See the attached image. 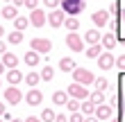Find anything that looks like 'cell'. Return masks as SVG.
Returning <instances> with one entry per match:
<instances>
[{"label":"cell","instance_id":"6da1fadb","mask_svg":"<svg viewBox=\"0 0 125 122\" xmlns=\"http://www.w3.org/2000/svg\"><path fill=\"white\" fill-rule=\"evenodd\" d=\"M59 5H62V11L68 14V16H77V14H82L84 7H86L84 0H59Z\"/></svg>","mask_w":125,"mask_h":122},{"label":"cell","instance_id":"7a4b0ae2","mask_svg":"<svg viewBox=\"0 0 125 122\" xmlns=\"http://www.w3.org/2000/svg\"><path fill=\"white\" fill-rule=\"evenodd\" d=\"M73 79H75V84H80V86H89V84H93V79H95V75L91 73V70H86V68H75L73 70Z\"/></svg>","mask_w":125,"mask_h":122},{"label":"cell","instance_id":"3957f363","mask_svg":"<svg viewBox=\"0 0 125 122\" xmlns=\"http://www.w3.org/2000/svg\"><path fill=\"white\" fill-rule=\"evenodd\" d=\"M66 95H68L71 99H82V102H84V99H89V95H91V93L86 90L84 86H80V84H75V81H73L68 88H66Z\"/></svg>","mask_w":125,"mask_h":122},{"label":"cell","instance_id":"277c9868","mask_svg":"<svg viewBox=\"0 0 125 122\" xmlns=\"http://www.w3.org/2000/svg\"><path fill=\"white\" fill-rule=\"evenodd\" d=\"M30 50H34L36 54H48L52 50V41L50 39H32L30 41Z\"/></svg>","mask_w":125,"mask_h":122},{"label":"cell","instance_id":"5b68a950","mask_svg":"<svg viewBox=\"0 0 125 122\" xmlns=\"http://www.w3.org/2000/svg\"><path fill=\"white\" fill-rule=\"evenodd\" d=\"M64 41H66V45H68V50H73V52H82L84 50V41H82V36H80L77 32H68Z\"/></svg>","mask_w":125,"mask_h":122},{"label":"cell","instance_id":"8992f818","mask_svg":"<svg viewBox=\"0 0 125 122\" xmlns=\"http://www.w3.org/2000/svg\"><path fill=\"white\" fill-rule=\"evenodd\" d=\"M64 18H66V14H64L62 9H52V11L46 16V20L50 23V27H62V25H64Z\"/></svg>","mask_w":125,"mask_h":122},{"label":"cell","instance_id":"52a82bcc","mask_svg":"<svg viewBox=\"0 0 125 122\" xmlns=\"http://www.w3.org/2000/svg\"><path fill=\"white\" fill-rule=\"evenodd\" d=\"M21 99H23V93H21L16 86H9V88L5 90V102H7V104L14 106V104H18Z\"/></svg>","mask_w":125,"mask_h":122},{"label":"cell","instance_id":"ba28073f","mask_svg":"<svg viewBox=\"0 0 125 122\" xmlns=\"http://www.w3.org/2000/svg\"><path fill=\"white\" fill-rule=\"evenodd\" d=\"M27 20H30V25H34V27H43L46 25V11L36 7V9H32V14H30Z\"/></svg>","mask_w":125,"mask_h":122},{"label":"cell","instance_id":"9c48e42d","mask_svg":"<svg viewBox=\"0 0 125 122\" xmlns=\"http://www.w3.org/2000/svg\"><path fill=\"white\" fill-rule=\"evenodd\" d=\"M114 61H116V57H114L112 52H100V57H98V66H100V70L114 68Z\"/></svg>","mask_w":125,"mask_h":122},{"label":"cell","instance_id":"30bf717a","mask_svg":"<svg viewBox=\"0 0 125 122\" xmlns=\"http://www.w3.org/2000/svg\"><path fill=\"white\" fill-rule=\"evenodd\" d=\"M91 20L95 23V27H105V25H109V11H107V9H100V11H93V16H91Z\"/></svg>","mask_w":125,"mask_h":122},{"label":"cell","instance_id":"8fae6325","mask_svg":"<svg viewBox=\"0 0 125 122\" xmlns=\"http://www.w3.org/2000/svg\"><path fill=\"white\" fill-rule=\"evenodd\" d=\"M25 102L30 104V106H39V104L43 102V93H41L39 88H32L30 93H25Z\"/></svg>","mask_w":125,"mask_h":122},{"label":"cell","instance_id":"7c38bea8","mask_svg":"<svg viewBox=\"0 0 125 122\" xmlns=\"http://www.w3.org/2000/svg\"><path fill=\"white\" fill-rule=\"evenodd\" d=\"M93 118L95 120H109L112 118V106H105V104H98L93 111Z\"/></svg>","mask_w":125,"mask_h":122},{"label":"cell","instance_id":"4fadbf2b","mask_svg":"<svg viewBox=\"0 0 125 122\" xmlns=\"http://www.w3.org/2000/svg\"><path fill=\"white\" fill-rule=\"evenodd\" d=\"M5 79L9 81V86H16L18 81H23V73H21V70H16V68H11V70H7Z\"/></svg>","mask_w":125,"mask_h":122},{"label":"cell","instance_id":"5bb4252c","mask_svg":"<svg viewBox=\"0 0 125 122\" xmlns=\"http://www.w3.org/2000/svg\"><path fill=\"white\" fill-rule=\"evenodd\" d=\"M23 61H25L30 68H34V66H39V61H41V54H36L34 50H27V52H25V57H23Z\"/></svg>","mask_w":125,"mask_h":122},{"label":"cell","instance_id":"9a60e30c","mask_svg":"<svg viewBox=\"0 0 125 122\" xmlns=\"http://www.w3.org/2000/svg\"><path fill=\"white\" fill-rule=\"evenodd\" d=\"M100 39H102V34H100L98 30H86V32H84V41L89 43V45H95V43H100Z\"/></svg>","mask_w":125,"mask_h":122},{"label":"cell","instance_id":"2e32d148","mask_svg":"<svg viewBox=\"0 0 125 122\" xmlns=\"http://www.w3.org/2000/svg\"><path fill=\"white\" fill-rule=\"evenodd\" d=\"M0 16L7 18V20H14L18 16V7H14V5H5L2 7V11H0Z\"/></svg>","mask_w":125,"mask_h":122},{"label":"cell","instance_id":"e0dca14e","mask_svg":"<svg viewBox=\"0 0 125 122\" xmlns=\"http://www.w3.org/2000/svg\"><path fill=\"white\" fill-rule=\"evenodd\" d=\"M2 66H5V68H9V70H11V68H16V66H18V57H16V54H11V52H5V54H2Z\"/></svg>","mask_w":125,"mask_h":122},{"label":"cell","instance_id":"ac0fdd59","mask_svg":"<svg viewBox=\"0 0 125 122\" xmlns=\"http://www.w3.org/2000/svg\"><path fill=\"white\" fill-rule=\"evenodd\" d=\"M59 68L64 70V73H73L77 66H75V61H73V57H62L59 59Z\"/></svg>","mask_w":125,"mask_h":122},{"label":"cell","instance_id":"d6986e66","mask_svg":"<svg viewBox=\"0 0 125 122\" xmlns=\"http://www.w3.org/2000/svg\"><path fill=\"white\" fill-rule=\"evenodd\" d=\"M100 41H102V48H105L107 52H109V50H114V48H116V36H114L112 32H109V34H105V36H102Z\"/></svg>","mask_w":125,"mask_h":122},{"label":"cell","instance_id":"ffe728a7","mask_svg":"<svg viewBox=\"0 0 125 122\" xmlns=\"http://www.w3.org/2000/svg\"><path fill=\"white\" fill-rule=\"evenodd\" d=\"M66 102H68V95H66V90H55V93H52V104L64 106Z\"/></svg>","mask_w":125,"mask_h":122},{"label":"cell","instance_id":"44dd1931","mask_svg":"<svg viewBox=\"0 0 125 122\" xmlns=\"http://www.w3.org/2000/svg\"><path fill=\"white\" fill-rule=\"evenodd\" d=\"M64 25H66V30H68V32H77V30H80V20H77L75 16L64 18Z\"/></svg>","mask_w":125,"mask_h":122},{"label":"cell","instance_id":"7402d4cb","mask_svg":"<svg viewBox=\"0 0 125 122\" xmlns=\"http://www.w3.org/2000/svg\"><path fill=\"white\" fill-rule=\"evenodd\" d=\"M23 79H25V84L30 86V88H36V84L41 81V77H39V73H30V75H25Z\"/></svg>","mask_w":125,"mask_h":122},{"label":"cell","instance_id":"603a6c76","mask_svg":"<svg viewBox=\"0 0 125 122\" xmlns=\"http://www.w3.org/2000/svg\"><path fill=\"white\" fill-rule=\"evenodd\" d=\"M27 25H30V20H27V18H23V16H16V18H14V30H16V32H23Z\"/></svg>","mask_w":125,"mask_h":122},{"label":"cell","instance_id":"cb8c5ba5","mask_svg":"<svg viewBox=\"0 0 125 122\" xmlns=\"http://www.w3.org/2000/svg\"><path fill=\"white\" fill-rule=\"evenodd\" d=\"M89 102H91L93 106L105 104V93H98V90H95V93H91V95H89Z\"/></svg>","mask_w":125,"mask_h":122},{"label":"cell","instance_id":"d4e9b609","mask_svg":"<svg viewBox=\"0 0 125 122\" xmlns=\"http://www.w3.org/2000/svg\"><path fill=\"white\" fill-rule=\"evenodd\" d=\"M39 77H41L43 81H50V79L55 77V68H52V66H46V68H43L41 73H39Z\"/></svg>","mask_w":125,"mask_h":122},{"label":"cell","instance_id":"484cf974","mask_svg":"<svg viewBox=\"0 0 125 122\" xmlns=\"http://www.w3.org/2000/svg\"><path fill=\"white\" fill-rule=\"evenodd\" d=\"M55 115H57V113H55L52 109H43L39 120H41V122H55Z\"/></svg>","mask_w":125,"mask_h":122},{"label":"cell","instance_id":"4316f807","mask_svg":"<svg viewBox=\"0 0 125 122\" xmlns=\"http://www.w3.org/2000/svg\"><path fill=\"white\" fill-rule=\"evenodd\" d=\"M100 52H102V45H100V43H95V45H91L89 50H86V57H91V59H98Z\"/></svg>","mask_w":125,"mask_h":122},{"label":"cell","instance_id":"83f0119b","mask_svg":"<svg viewBox=\"0 0 125 122\" xmlns=\"http://www.w3.org/2000/svg\"><path fill=\"white\" fill-rule=\"evenodd\" d=\"M93 84H95V88H98V93H102L105 88H109L107 77H95V79H93Z\"/></svg>","mask_w":125,"mask_h":122},{"label":"cell","instance_id":"f1b7e54d","mask_svg":"<svg viewBox=\"0 0 125 122\" xmlns=\"http://www.w3.org/2000/svg\"><path fill=\"white\" fill-rule=\"evenodd\" d=\"M80 111H84V115H93V111H95V106L89 102V99H84L82 106H80Z\"/></svg>","mask_w":125,"mask_h":122},{"label":"cell","instance_id":"f546056e","mask_svg":"<svg viewBox=\"0 0 125 122\" xmlns=\"http://www.w3.org/2000/svg\"><path fill=\"white\" fill-rule=\"evenodd\" d=\"M9 43H14V45H18V43H23V32H16L14 30L11 34H9V39H7Z\"/></svg>","mask_w":125,"mask_h":122},{"label":"cell","instance_id":"4dcf8cb0","mask_svg":"<svg viewBox=\"0 0 125 122\" xmlns=\"http://www.w3.org/2000/svg\"><path fill=\"white\" fill-rule=\"evenodd\" d=\"M118 32H121V43H125V9H121V25H118Z\"/></svg>","mask_w":125,"mask_h":122},{"label":"cell","instance_id":"1f68e13d","mask_svg":"<svg viewBox=\"0 0 125 122\" xmlns=\"http://www.w3.org/2000/svg\"><path fill=\"white\" fill-rule=\"evenodd\" d=\"M64 106H66L68 111H73V113H75V111H80V102H77V99H71V97H68V102H66Z\"/></svg>","mask_w":125,"mask_h":122},{"label":"cell","instance_id":"d6a6232c","mask_svg":"<svg viewBox=\"0 0 125 122\" xmlns=\"http://www.w3.org/2000/svg\"><path fill=\"white\" fill-rule=\"evenodd\" d=\"M68 122H84V115H82L80 111H75V113H73V115L68 118Z\"/></svg>","mask_w":125,"mask_h":122},{"label":"cell","instance_id":"836d02e7","mask_svg":"<svg viewBox=\"0 0 125 122\" xmlns=\"http://www.w3.org/2000/svg\"><path fill=\"white\" fill-rule=\"evenodd\" d=\"M114 66H118L121 70H125V54H121V57H116V61H114Z\"/></svg>","mask_w":125,"mask_h":122},{"label":"cell","instance_id":"e575fe53","mask_svg":"<svg viewBox=\"0 0 125 122\" xmlns=\"http://www.w3.org/2000/svg\"><path fill=\"white\" fill-rule=\"evenodd\" d=\"M23 5H25L27 9L32 11V9H36V5H39V0H23Z\"/></svg>","mask_w":125,"mask_h":122},{"label":"cell","instance_id":"d590c367","mask_svg":"<svg viewBox=\"0 0 125 122\" xmlns=\"http://www.w3.org/2000/svg\"><path fill=\"white\" fill-rule=\"evenodd\" d=\"M43 5H46V7H48V9H50V11H52V9H55V7H57V5H59V0H43Z\"/></svg>","mask_w":125,"mask_h":122},{"label":"cell","instance_id":"8d00e7d4","mask_svg":"<svg viewBox=\"0 0 125 122\" xmlns=\"http://www.w3.org/2000/svg\"><path fill=\"white\" fill-rule=\"evenodd\" d=\"M55 122H68V120H66L64 113H59V115H55Z\"/></svg>","mask_w":125,"mask_h":122},{"label":"cell","instance_id":"74e56055","mask_svg":"<svg viewBox=\"0 0 125 122\" xmlns=\"http://www.w3.org/2000/svg\"><path fill=\"white\" fill-rule=\"evenodd\" d=\"M5 52H7V43L0 39V54H5Z\"/></svg>","mask_w":125,"mask_h":122},{"label":"cell","instance_id":"f35d334b","mask_svg":"<svg viewBox=\"0 0 125 122\" xmlns=\"http://www.w3.org/2000/svg\"><path fill=\"white\" fill-rule=\"evenodd\" d=\"M9 5H14V7H18V5H23V0H9Z\"/></svg>","mask_w":125,"mask_h":122},{"label":"cell","instance_id":"ab89813d","mask_svg":"<svg viewBox=\"0 0 125 122\" xmlns=\"http://www.w3.org/2000/svg\"><path fill=\"white\" fill-rule=\"evenodd\" d=\"M84 122H98V120H95L93 115H86V118H84Z\"/></svg>","mask_w":125,"mask_h":122},{"label":"cell","instance_id":"60d3db41","mask_svg":"<svg viewBox=\"0 0 125 122\" xmlns=\"http://www.w3.org/2000/svg\"><path fill=\"white\" fill-rule=\"evenodd\" d=\"M23 122H41V120H39V118H32V115H30V118H27V120H23Z\"/></svg>","mask_w":125,"mask_h":122},{"label":"cell","instance_id":"b9f144b4","mask_svg":"<svg viewBox=\"0 0 125 122\" xmlns=\"http://www.w3.org/2000/svg\"><path fill=\"white\" fill-rule=\"evenodd\" d=\"M2 36H5V27L0 25V39H2Z\"/></svg>","mask_w":125,"mask_h":122},{"label":"cell","instance_id":"7bdbcfd3","mask_svg":"<svg viewBox=\"0 0 125 122\" xmlns=\"http://www.w3.org/2000/svg\"><path fill=\"white\" fill-rule=\"evenodd\" d=\"M2 113H5V104L0 102V115H2Z\"/></svg>","mask_w":125,"mask_h":122},{"label":"cell","instance_id":"ee69618b","mask_svg":"<svg viewBox=\"0 0 125 122\" xmlns=\"http://www.w3.org/2000/svg\"><path fill=\"white\" fill-rule=\"evenodd\" d=\"M5 73V66H2V61H0V75H2Z\"/></svg>","mask_w":125,"mask_h":122},{"label":"cell","instance_id":"f6af8a7d","mask_svg":"<svg viewBox=\"0 0 125 122\" xmlns=\"http://www.w3.org/2000/svg\"><path fill=\"white\" fill-rule=\"evenodd\" d=\"M9 122H23V120H18V118H11V120H9Z\"/></svg>","mask_w":125,"mask_h":122},{"label":"cell","instance_id":"bcb514c9","mask_svg":"<svg viewBox=\"0 0 125 122\" xmlns=\"http://www.w3.org/2000/svg\"><path fill=\"white\" fill-rule=\"evenodd\" d=\"M0 86H2V79H0Z\"/></svg>","mask_w":125,"mask_h":122},{"label":"cell","instance_id":"7dc6e473","mask_svg":"<svg viewBox=\"0 0 125 122\" xmlns=\"http://www.w3.org/2000/svg\"><path fill=\"white\" fill-rule=\"evenodd\" d=\"M112 122H118V120H112Z\"/></svg>","mask_w":125,"mask_h":122},{"label":"cell","instance_id":"c3c4849f","mask_svg":"<svg viewBox=\"0 0 125 122\" xmlns=\"http://www.w3.org/2000/svg\"><path fill=\"white\" fill-rule=\"evenodd\" d=\"M0 122H5V120H0Z\"/></svg>","mask_w":125,"mask_h":122}]
</instances>
